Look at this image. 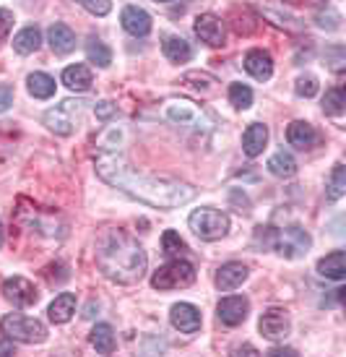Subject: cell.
<instances>
[{
    "label": "cell",
    "instance_id": "6da1fadb",
    "mask_svg": "<svg viewBox=\"0 0 346 357\" xmlns=\"http://www.w3.org/2000/svg\"><path fill=\"white\" fill-rule=\"evenodd\" d=\"M97 175L104 183L115 185L133 199L143 201L148 206L178 208L196 199L193 185L175 178H164V175H141L115 151H107L97 159Z\"/></svg>",
    "mask_w": 346,
    "mask_h": 357
},
{
    "label": "cell",
    "instance_id": "7a4b0ae2",
    "mask_svg": "<svg viewBox=\"0 0 346 357\" xmlns=\"http://www.w3.org/2000/svg\"><path fill=\"white\" fill-rule=\"evenodd\" d=\"M97 264L102 274L118 284H136L146 274V250L136 240L120 232L107 229L97 243Z\"/></svg>",
    "mask_w": 346,
    "mask_h": 357
},
{
    "label": "cell",
    "instance_id": "3957f363",
    "mask_svg": "<svg viewBox=\"0 0 346 357\" xmlns=\"http://www.w3.org/2000/svg\"><path fill=\"white\" fill-rule=\"evenodd\" d=\"M258 240H263L266 248H274L284 258H299L305 256L313 240L302 227H287V229H271V227H258Z\"/></svg>",
    "mask_w": 346,
    "mask_h": 357
},
{
    "label": "cell",
    "instance_id": "277c9868",
    "mask_svg": "<svg viewBox=\"0 0 346 357\" xmlns=\"http://www.w3.org/2000/svg\"><path fill=\"white\" fill-rule=\"evenodd\" d=\"M0 331L13 342H24V344H40L47 339L45 324H40L37 318L21 316V313H8L0 321Z\"/></svg>",
    "mask_w": 346,
    "mask_h": 357
},
{
    "label": "cell",
    "instance_id": "5b68a950",
    "mask_svg": "<svg viewBox=\"0 0 346 357\" xmlns=\"http://www.w3.org/2000/svg\"><path fill=\"white\" fill-rule=\"evenodd\" d=\"M196 282V266L190 261L175 258L164 266H159L151 277V287L154 289H185Z\"/></svg>",
    "mask_w": 346,
    "mask_h": 357
},
{
    "label": "cell",
    "instance_id": "8992f818",
    "mask_svg": "<svg viewBox=\"0 0 346 357\" xmlns=\"http://www.w3.org/2000/svg\"><path fill=\"white\" fill-rule=\"evenodd\" d=\"M188 225L198 238L208 240V243L221 240L229 232V217L219 208H198L190 214Z\"/></svg>",
    "mask_w": 346,
    "mask_h": 357
},
{
    "label": "cell",
    "instance_id": "52a82bcc",
    "mask_svg": "<svg viewBox=\"0 0 346 357\" xmlns=\"http://www.w3.org/2000/svg\"><path fill=\"white\" fill-rule=\"evenodd\" d=\"M164 118L175 126H185V128H196V130H208L214 123L206 115V109H200L196 102L190 100H169L164 105Z\"/></svg>",
    "mask_w": 346,
    "mask_h": 357
},
{
    "label": "cell",
    "instance_id": "ba28073f",
    "mask_svg": "<svg viewBox=\"0 0 346 357\" xmlns=\"http://www.w3.org/2000/svg\"><path fill=\"white\" fill-rule=\"evenodd\" d=\"M84 105L86 102H63L58 107H52L45 112V126H47L52 133H58V136H70L73 130L79 128L81 123V115H84Z\"/></svg>",
    "mask_w": 346,
    "mask_h": 357
},
{
    "label": "cell",
    "instance_id": "9c48e42d",
    "mask_svg": "<svg viewBox=\"0 0 346 357\" xmlns=\"http://www.w3.org/2000/svg\"><path fill=\"white\" fill-rule=\"evenodd\" d=\"M3 298L13 303L16 307H31L40 300V292L31 284L29 279L24 277H10L3 282Z\"/></svg>",
    "mask_w": 346,
    "mask_h": 357
},
{
    "label": "cell",
    "instance_id": "30bf717a",
    "mask_svg": "<svg viewBox=\"0 0 346 357\" xmlns=\"http://www.w3.org/2000/svg\"><path fill=\"white\" fill-rule=\"evenodd\" d=\"M260 334L268 339V342H284L289 337V331H292V324H289V316L284 310H278V307H271L266 310L263 316H260Z\"/></svg>",
    "mask_w": 346,
    "mask_h": 357
},
{
    "label": "cell",
    "instance_id": "8fae6325",
    "mask_svg": "<svg viewBox=\"0 0 346 357\" xmlns=\"http://www.w3.org/2000/svg\"><path fill=\"white\" fill-rule=\"evenodd\" d=\"M193 29H196V37L200 42H206L208 47H221L224 45V21L219 19L217 13H200L193 24Z\"/></svg>",
    "mask_w": 346,
    "mask_h": 357
},
{
    "label": "cell",
    "instance_id": "7c38bea8",
    "mask_svg": "<svg viewBox=\"0 0 346 357\" xmlns=\"http://www.w3.org/2000/svg\"><path fill=\"white\" fill-rule=\"evenodd\" d=\"M169 321L182 334H196L200 328V310L196 305H190V303H178L169 310Z\"/></svg>",
    "mask_w": 346,
    "mask_h": 357
},
{
    "label": "cell",
    "instance_id": "4fadbf2b",
    "mask_svg": "<svg viewBox=\"0 0 346 357\" xmlns=\"http://www.w3.org/2000/svg\"><path fill=\"white\" fill-rule=\"evenodd\" d=\"M247 310H250V303L245 298H237V295H232V298H224L219 303V321L224 324V326H239L242 321L247 318Z\"/></svg>",
    "mask_w": 346,
    "mask_h": 357
},
{
    "label": "cell",
    "instance_id": "5bb4252c",
    "mask_svg": "<svg viewBox=\"0 0 346 357\" xmlns=\"http://www.w3.org/2000/svg\"><path fill=\"white\" fill-rule=\"evenodd\" d=\"M287 141L292 146H297V149L307 151V149H313V146H317L320 133H317L310 123H305V120H294L287 128Z\"/></svg>",
    "mask_w": 346,
    "mask_h": 357
},
{
    "label": "cell",
    "instance_id": "9a60e30c",
    "mask_svg": "<svg viewBox=\"0 0 346 357\" xmlns=\"http://www.w3.org/2000/svg\"><path fill=\"white\" fill-rule=\"evenodd\" d=\"M120 21H123V29L133 34V37H146L148 31H151V16L143 8H139V6L123 8Z\"/></svg>",
    "mask_w": 346,
    "mask_h": 357
},
{
    "label": "cell",
    "instance_id": "2e32d148",
    "mask_svg": "<svg viewBox=\"0 0 346 357\" xmlns=\"http://www.w3.org/2000/svg\"><path fill=\"white\" fill-rule=\"evenodd\" d=\"M247 279V266L245 264H239V261H229L224 266L217 271V287L221 292H232V289H237L242 282Z\"/></svg>",
    "mask_w": 346,
    "mask_h": 357
},
{
    "label": "cell",
    "instance_id": "e0dca14e",
    "mask_svg": "<svg viewBox=\"0 0 346 357\" xmlns=\"http://www.w3.org/2000/svg\"><path fill=\"white\" fill-rule=\"evenodd\" d=\"M245 70L258 81H268L274 76V58L266 50H250L245 55Z\"/></svg>",
    "mask_w": 346,
    "mask_h": 357
},
{
    "label": "cell",
    "instance_id": "ac0fdd59",
    "mask_svg": "<svg viewBox=\"0 0 346 357\" xmlns=\"http://www.w3.org/2000/svg\"><path fill=\"white\" fill-rule=\"evenodd\" d=\"M268 144V128L263 123H253V126H247V130L242 133V151H245L247 157H258V154H263Z\"/></svg>",
    "mask_w": 346,
    "mask_h": 357
},
{
    "label": "cell",
    "instance_id": "d6986e66",
    "mask_svg": "<svg viewBox=\"0 0 346 357\" xmlns=\"http://www.w3.org/2000/svg\"><path fill=\"white\" fill-rule=\"evenodd\" d=\"M63 84H65L70 91H89L91 84H94L91 68H89V66H84V63L68 66V68L63 70Z\"/></svg>",
    "mask_w": 346,
    "mask_h": 357
},
{
    "label": "cell",
    "instance_id": "ffe728a7",
    "mask_svg": "<svg viewBox=\"0 0 346 357\" xmlns=\"http://www.w3.org/2000/svg\"><path fill=\"white\" fill-rule=\"evenodd\" d=\"M47 40H49V47L58 52V55H68L70 50H76V34L65 24H52L47 31Z\"/></svg>",
    "mask_w": 346,
    "mask_h": 357
},
{
    "label": "cell",
    "instance_id": "44dd1931",
    "mask_svg": "<svg viewBox=\"0 0 346 357\" xmlns=\"http://www.w3.org/2000/svg\"><path fill=\"white\" fill-rule=\"evenodd\" d=\"M317 274L326 279H333V282H341L346 277V256L344 250H333L328 253L320 264H317Z\"/></svg>",
    "mask_w": 346,
    "mask_h": 357
},
{
    "label": "cell",
    "instance_id": "7402d4cb",
    "mask_svg": "<svg viewBox=\"0 0 346 357\" xmlns=\"http://www.w3.org/2000/svg\"><path fill=\"white\" fill-rule=\"evenodd\" d=\"M47 313L52 324H68L70 318H73V313H76V295H70V292L58 295V298L52 300Z\"/></svg>",
    "mask_w": 346,
    "mask_h": 357
},
{
    "label": "cell",
    "instance_id": "603a6c76",
    "mask_svg": "<svg viewBox=\"0 0 346 357\" xmlns=\"http://www.w3.org/2000/svg\"><path fill=\"white\" fill-rule=\"evenodd\" d=\"M91 347L97 349L99 355H112L115 347H118V339H115V331L109 324H97L94 331H91Z\"/></svg>",
    "mask_w": 346,
    "mask_h": 357
},
{
    "label": "cell",
    "instance_id": "cb8c5ba5",
    "mask_svg": "<svg viewBox=\"0 0 346 357\" xmlns=\"http://www.w3.org/2000/svg\"><path fill=\"white\" fill-rule=\"evenodd\" d=\"M162 50L167 55V60L172 63H188L193 58V47H190V42H185L182 37H164V45H162Z\"/></svg>",
    "mask_w": 346,
    "mask_h": 357
},
{
    "label": "cell",
    "instance_id": "d4e9b609",
    "mask_svg": "<svg viewBox=\"0 0 346 357\" xmlns=\"http://www.w3.org/2000/svg\"><path fill=\"white\" fill-rule=\"evenodd\" d=\"M42 45V34L37 26H26V29H21L16 37H13V50L19 52V55H31V52H37Z\"/></svg>",
    "mask_w": 346,
    "mask_h": 357
},
{
    "label": "cell",
    "instance_id": "484cf974",
    "mask_svg": "<svg viewBox=\"0 0 346 357\" xmlns=\"http://www.w3.org/2000/svg\"><path fill=\"white\" fill-rule=\"evenodd\" d=\"M26 86H29V94L34 100H49L55 94V79L47 73H31L26 79Z\"/></svg>",
    "mask_w": 346,
    "mask_h": 357
},
{
    "label": "cell",
    "instance_id": "4316f807",
    "mask_svg": "<svg viewBox=\"0 0 346 357\" xmlns=\"http://www.w3.org/2000/svg\"><path fill=\"white\" fill-rule=\"evenodd\" d=\"M268 169H271V175H276V178H292L297 172V162L289 151L278 149L274 157L268 159Z\"/></svg>",
    "mask_w": 346,
    "mask_h": 357
},
{
    "label": "cell",
    "instance_id": "83f0119b",
    "mask_svg": "<svg viewBox=\"0 0 346 357\" xmlns=\"http://www.w3.org/2000/svg\"><path fill=\"white\" fill-rule=\"evenodd\" d=\"M86 58H89V63L99 66V68H107L109 63H112V50L99 37H89V42H86Z\"/></svg>",
    "mask_w": 346,
    "mask_h": 357
},
{
    "label": "cell",
    "instance_id": "f1b7e54d",
    "mask_svg": "<svg viewBox=\"0 0 346 357\" xmlns=\"http://www.w3.org/2000/svg\"><path fill=\"white\" fill-rule=\"evenodd\" d=\"M344 193H346V167L338 162V165H333V172L328 178V199L338 201L344 199Z\"/></svg>",
    "mask_w": 346,
    "mask_h": 357
},
{
    "label": "cell",
    "instance_id": "f546056e",
    "mask_svg": "<svg viewBox=\"0 0 346 357\" xmlns=\"http://www.w3.org/2000/svg\"><path fill=\"white\" fill-rule=\"evenodd\" d=\"M323 109H326L328 115H333V118H341L346 109V94L341 86L336 89H328L326 97H323Z\"/></svg>",
    "mask_w": 346,
    "mask_h": 357
},
{
    "label": "cell",
    "instance_id": "4dcf8cb0",
    "mask_svg": "<svg viewBox=\"0 0 346 357\" xmlns=\"http://www.w3.org/2000/svg\"><path fill=\"white\" fill-rule=\"evenodd\" d=\"M229 102L237 109H247L253 105V89L245 86V84H232L229 86Z\"/></svg>",
    "mask_w": 346,
    "mask_h": 357
},
{
    "label": "cell",
    "instance_id": "1f68e13d",
    "mask_svg": "<svg viewBox=\"0 0 346 357\" xmlns=\"http://www.w3.org/2000/svg\"><path fill=\"white\" fill-rule=\"evenodd\" d=\"M182 81H185V84H190V86H193V89H198V91L214 89V84H217V79H214V76H208V73H198V70H190V73H185V76H182Z\"/></svg>",
    "mask_w": 346,
    "mask_h": 357
},
{
    "label": "cell",
    "instance_id": "d6a6232c",
    "mask_svg": "<svg viewBox=\"0 0 346 357\" xmlns=\"http://www.w3.org/2000/svg\"><path fill=\"white\" fill-rule=\"evenodd\" d=\"M317 89H320V86H317V79H315V76H310V73H307V76H299V79L294 81L297 97H305V100H310V97H315V94H317Z\"/></svg>",
    "mask_w": 346,
    "mask_h": 357
},
{
    "label": "cell",
    "instance_id": "836d02e7",
    "mask_svg": "<svg viewBox=\"0 0 346 357\" xmlns=\"http://www.w3.org/2000/svg\"><path fill=\"white\" fill-rule=\"evenodd\" d=\"M162 248H164L167 256H178V253L185 250V243H182V238H180L175 229H167L164 238H162Z\"/></svg>",
    "mask_w": 346,
    "mask_h": 357
},
{
    "label": "cell",
    "instance_id": "e575fe53",
    "mask_svg": "<svg viewBox=\"0 0 346 357\" xmlns=\"http://www.w3.org/2000/svg\"><path fill=\"white\" fill-rule=\"evenodd\" d=\"M326 63H328V68L333 70V73H341V70H344V63H346V50L341 47V45L328 47V50H326Z\"/></svg>",
    "mask_w": 346,
    "mask_h": 357
},
{
    "label": "cell",
    "instance_id": "d590c367",
    "mask_svg": "<svg viewBox=\"0 0 346 357\" xmlns=\"http://www.w3.org/2000/svg\"><path fill=\"white\" fill-rule=\"evenodd\" d=\"M81 8H86L94 16H107L112 10V0H76Z\"/></svg>",
    "mask_w": 346,
    "mask_h": 357
},
{
    "label": "cell",
    "instance_id": "8d00e7d4",
    "mask_svg": "<svg viewBox=\"0 0 346 357\" xmlns=\"http://www.w3.org/2000/svg\"><path fill=\"white\" fill-rule=\"evenodd\" d=\"M315 21H317V26H320V29H328V31H333V29H338V26H341V24H338V21H341V16H338L336 10H326V13L320 10V13L315 16Z\"/></svg>",
    "mask_w": 346,
    "mask_h": 357
},
{
    "label": "cell",
    "instance_id": "74e56055",
    "mask_svg": "<svg viewBox=\"0 0 346 357\" xmlns=\"http://www.w3.org/2000/svg\"><path fill=\"white\" fill-rule=\"evenodd\" d=\"M10 29H13V13L8 8H0V47L3 42H8Z\"/></svg>",
    "mask_w": 346,
    "mask_h": 357
},
{
    "label": "cell",
    "instance_id": "f35d334b",
    "mask_svg": "<svg viewBox=\"0 0 346 357\" xmlns=\"http://www.w3.org/2000/svg\"><path fill=\"white\" fill-rule=\"evenodd\" d=\"M94 112H97L99 120H112L115 115H118V107H115L112 102L102 100V102H97V105H94Z\"/></svg>",
    "mask_w": 346,
    "mask_h": 357
},
{
    "label": "cell",
    "instance_id": "ab89813d",
    "mask_svg": "<svg viewBox=\"0 0 346 357\" xmlns=\"http://www.w3.org/2000/svg\"><path fill=\"white\" fill-rule=\"evenodd\" d=\"M10 105H13V86L0 84V112H6Z\"/></svg>",
    "mask_w": 346,
    "mask_h": 357
},
{
    "label": "cell",
    "instance_id": "60d3db41",
    "mask_svg": "<svg viewBox=\"0 0 346 357\" xmlns=\"http://www.w3.org/2000/svg\"><path fill=\"white\" fill-rule=\"evenodd\" d=\"M268 355H274V357H281V355H289V357H294L297 355V349H292V347H274Z\"/></svg>",
    "mask_w": 346,
    "mask_h": 357
},
{
    "label": "cell",
    "instance_id": "b9f144b4",
    "mask_svg": "<svg viewBox=\"0 0 346 357\" xmlns=\"http://www.w3.org/2000/svg\"><path fill=\"white\" fill-rule=\"evenodd\" d=\"M16 349H13V339H6V342H0V355H13Z\"/></svg>",
    "mask_w": 346,
    "mask_h": 357
},
{
    "label": "cell",
    "instance_id": "7bdbcfd3",
    "mask_svg": "<svg viewBox=\"0 0 346 357\" xmlns=\"http://www.w3.org/2000/svg\"><path fill=\"white\" fill-rule=\"evenodd\" d=\"M281 3H289V6H302L305 0H281Z\"/></svg>",
    "mask_w": 346,
    "mask_h": 357
},
{
    "label": "cell",
    "instance_id": "ee69618b",
    "mask_svg": "<svg viewBox=\"0 0 346 357\" xmlns=\"http://www.w3.org/2000/svg\"><path fill=\"white\" fill-rule=\"evenodd\" d=\"M0 245H3V225H0Z\"/></svg>",
    "mask_w": 346,
    "mask_h": 357
},
{
    "label": "cell",
    "instance_id": "f6af8a7d",
    "mask_svg": "<svg viewBox=\"0 0 346 357\" xmlns=\"http://www.w3.org/2000/svg\"><path fill=\"white\" fill-rule=\"evenodd\" d=\"M157 3H169V0H157Z\"/></svg>",
    "mask_w": 346,
    "mask_h": 357
}]
</instances>
